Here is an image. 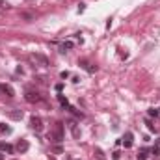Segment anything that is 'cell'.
Here are the masks:
<instances>
[{
    "mask_svg": "<svg viewBox=\"0 0 160 160\" xmlns=\"http://www.w3.org/2000/svg\"><path fill=\"white\" fill-rule=\"evenodd\" d=\"M119 157H121V155H119V151H116V153H114V157H112V158H114V160H119Z\"/></svg>",
    "mask_w": 160,
    "mask_h": 160,
    "instance_id": "603a6c76",
    "label": "cell"
},
{
    "mask_svg": "<svg viewBox=\"0 0 160 160\" xmlns=\"http://www.w3.org/2000/svg\"><path fill=\"white\" fill-rule=\"evenodd\" d=\"M151 153H153V157H155V158H158V157H160V147H158V145H155V147L151 149Z\"/></svg>",
    "mask_w": 160,
    "mask_h": 160,
    "instance_id": "9a60e30c",
    "label": "cell"
},
{
    "mask_svg": "<svg viewBox=\"0 0 160 160\" xmlns=\"http://www.w3.org/2000/svg\"><path fill=\"white\" fill-rule=\"evenodd\" d=\"M158 114H160V108H158Z\"/></svg>",
    "mask_w": 160,
    "mask_h": 160,
    "instance_id": "484cf974",
    "label": "cell"
},
{
    "mask_svg": "<svg viewBox=\"0 0 160 160\" xmlns=\"http://www.w3.org/2000/svg\"><path fill=\"white\" fill-rule=\"evenodd\" d=\"M71 48H73V43H71V41H65V43L62 45V50H63V52H65V50H71Z\"/></svg>",
    "mask_w": 160,
    "mask_h": 160,
    "instance_id": "5bb4252c",
    "label": "cell"
},
{
    "mask_svg": "<svg viewBox=\"0 0 160 160\" xmlns=\"http://www.w3.org/2000/svg\"><path fill=\"white\" fill-rule=\"evenodd\" d=\"M0 95H6V97H15V91L9 84H0Z\"/></svg>",
    "mask_w": 160,
    "mask_h": 160,
    "instance_id": "8992f818",
    "label": "cell"
},
{
    "mask_svg": "<svg viewBox=\"0 0 160 160\" xmlns=\"http://www.w3.org/2000/svg\"><path fill=\"white\" fill-rule=\"evenodd\" d=\"M9 118H13V119H22V112H21V110H15V112H9Z\"/></svg>",
    "mask_w": 160,
    "mask_h": 160,
    "instance_id": "7c38bea8",
    "label": "cell"
},
{
    "mask_svg": "<svg viewBox=\"0 0 160 160\" xmlns=\"http://www.w3.org/2000/svg\"><path fill=\"white\" fill-rule=\"evenodd\" d=\"M145 125H147V128H149V130H155V125H153V123H151L149 119L145 121Z\"/></svg>",
    "mask_w": 160,
    "mask_h": 160,
    "instance_id": "ac0fdd59",
    "label": "cell"
},
{
    "mask_svg": "<svg viewBox=\"0 0 160 160\" xmlns=\"http://www.w3.org/2000/svg\"><path fill=\"white\" fill-rule=\"evenodd\" d=\"M21 17H24L26 21H32V15L30 13H21Z\"/></svg>",
    "mask_w": 160,
    "mask_h": 160,
    "instance_id": "d6986e66",
    "label": "cell"
},
{
    "mask_svg": "<svg viewBox=\"0 0 160 160\" xmlns=\"http://www.w3.org/2000/svg\"><path fill=\"white\" fill-rule=\"evenodd\" d=\"M132 140H134V136H132V132H127V134L123 136V145H125V149H128V147H132Z\"/></svg>",
    "mask_w": 160,
    "mask_h": 160,
    "instance_id": "52a82bcc",
    "label": "cell"
},
{
    "mask_svg": "<svg viewBox=\"0 0 160 160\" xmlns=\"http://www.w3.org/2000/svg\"><path fill=\"white\" fill-rule=\"evenodd\" d=\"M147 155H149V149H142V151L136 155V158L138 160H147Z\"/></svg>",
    "mask_w": 160,
    "mask_h": 160,
    "instance_id": "30bf717a",
    "label": "cell"
},
{
    "mask_svg": "<svg viewBox=\"0 0 160 160\" xmlns=\"http://www.w3.org/2000/svg\"><path fill=\"white\" fill-rule=\"evenodd\" d=\"M30 60H32V62H36L38 65H41V67H47V65H48V58H47V56H43V54H32V56H30Z\"/></svg>",
    "mask_w": 160,
    "mask_h": 160,
    "instance_id": "277c9868",
    "label": "cell"
},
{
    "mask_svg": "<svg viewBox=\"0 0 160 160\" xmlns=\"http://www.w3.org/2000/svg\"><path fill=\"white\" fill-rule=\"evenodd\" d=\"M24 99L28 101V102H39L41 101V95L38 93V91H34V89H26V95H24Z\"/></svg>",
    "mask_w": 160,
    "mask_h": 160,
    "instance_id": "3957f363",
    "label": "cell"
},
{
    "mask_svg": "<svg viewBox=\"0 0 160 160\" xmlns=\"http://www.w3.org/2000/svg\"><path fill=\"white\" fill-rule=\"evenodd\" d=\"M86 9V4H78V13H82Z\"/></svg>",
    "mask_w": 160,
    "mask_h": 160,
    "instance_id": "44dd1931",
    "label": "cell"
},
{
    "mask_svg": "<svg viewBox=\"0 0 160 160\" xmlns=\"http://www.w3.org/2000/svg\"><path fill=\"white\" fill-rule=\"evenodd\" d=\"M9 132H11V128L6 123H0V134H9Z\"/></svg>",
    "mask_w": 160,
    "mask_h": 160,
    "instance_id": "4fadbf2b",
    "label": "cell"
},
{
    "mask_svg": "<svg viewBox=\"0 0 160 160\" xmlns=\"http://www.w3.org/2000/svg\"><path fill=\"white\" fill-rule=\"evenodd\" d=\"M54 89H56V91H58V93H60V91H62V89H63V84H56V88H54Z\"/></svg>",
    "mask_w": 160,
    "mask_h": 160,
    "instance_id": "ffe728a7",
    "label": "cell"
},
{
    "mask_svg": "<svg viewBox=\"0 0 160 160\" xmlns=\"http://www.w3.org/2000/svg\"><path fill=\"white\" fill-rule=\"evenodd\" d=\"M78 65L82 67V69H84V71H88L89 75H93V73L97 71V65H93V63H89L88 60H80V62H78Z\"/></svg>",
    "mask_w": 160,
    "mask_h": 160,
    "instance_id": "5b68a950",
    "label": "cell"
},
{
    "mask_svg": "<svg viewBox=\"0 0 160 160\" xmlns=\"http://www.w3.org/2000/svg\"><path fill=\"white\" fill-rule=\"evenodd\" d=\"M0 6H6L8 8V4H4V0H0Z\"/></svg>",
    "mask_w": 160,
    "mask_h": 160,
    "instance_id": "cb8c5ba5",
    "label": "cell"
},
{
    "mask_svg": "<svg viewBox=\"0 0 160 160\" xmlns=\"http://www.w3.org/2000/svg\"><path fill=\"white\" fill-rule=\"evenodd\" d=\"M28 147H30V143H28L26 140H19V143H17V147H15V149H17L19 153H26V151H28Z\"/></svg>",
    "mask_w": 160,
    "mask_h": 160,
    "instance_id": "ba28073f",
    "label": "cell"
},
{
    "mask_svg": "<svg viewBox=\"0 0 160 160\" xmlns=\"http://www.w3.org/2000/svg\"><path fill=\"white\" fill-rule=\"evenodd\" d=\"M60 77H62V78L65 80V78H69V73H67V71H63V73H62V75H60Z\"/></svg>",
    "mask_w": 160,
    "mask_h": 160,
    "instance_id": "7402d4cb",
    "label": "cell"
},
{
    "mask_svg": "<svg viewBox=\"0 0 160 160\" xmlns=\"http://www.w3.org/2000/svg\"><path fill=\"white\" fill-rule=\"evenodd\" d=\"M0 160H4V155H2V153H0Z\"/></svg>",
    "mask_w": 160,
    "mask_h": 160,
    "instance_id": "d4e9b609",
    "label": "cell"
},
{
    "mask_svg": "<svg viewBox=\"0 0 160 160\" xmlns=\"http://www.w3.org/2000/svg\"><path fill=\"white\" fill-rule=\"evenodd\" d=\"M95 155H97V158H99V160H104V155H102V151H101V149H97V151H95Z\"/></svg>",
    "mask_w": 160,
    "mask_h": 160,
    "instance_id": "e0dca14e",
    "label": "cell"
},
{
    "mask_svg": "<svg viewBox=\"0 0 160 160\" xmlns=\"http://www.w3.org/2000/svg\"><path fill=\"white\" fill-rule=\"evenodd\" d=\"M0 151H4V153H9V155H11L15 149H13L9 143H2V142H0Z\"/></svg>",
    "mask_w": 160,
    "mask_h": 160,
    "instance_id": "9c48e42d",
    "label": "cell"
},
{
    "mask_svg": "<svg viewBox=\"0 0 160 160\" xmlns=\"http://www.w3.org/2000/svg\"><path fill=\"white\" fill-rule=\"evenodd\" d=\"M58 101H60V104H62V106H65V108H67V106H69V101H67V97H63V95H62V93H60V95H58Z\"/></svg>",
    "mask_w": 160,
    "mask_h": 160,
    "instance_id": "8fae6325",
    "label": "cell"
},
{
    "mask_svg": "<svg viewBox=\"0 0 160 160\" xmlns=\"http://www.w3.org/2000/svg\"><path fill=\"white\" fill-rule=\"evenodd\" d=\"M50 140L56 142V143L63 142V123H56V125H54V130H52V134H50Z\"/></svg>",
    "mask_w": 160,
    "mask_h": 160,
    "instance_id": "6da1fadb",
    "label": "cell"
},
{
    "mask_svg": "<svg viewBox=\"0 0 160 160\" xmlns=\"http://www.w3.org/2000/svg\"><path fill=\"white\" fill-rule=\"evenodd\" d=\"M30 128L36 132H43V119L39 116H32L30 118Z\"/></svg>",
    "mask_w": 160,
    "mask_h": 160,
    "instance_id": "7a4b0ae2",
    "label": "cell"
},
{
    "mask_svg": "<svg viewBox=\"0 0 160 160\" xmlns=\"http://www.w3.org/2000/svg\"><path fill=\"white\" fill-rule=\"evenodd\" d=\"M147 114H149L151 118H158V110H157V108H149V112H147Z\"/></svg>",
    "mask_w": 160,
    "mask_h": 160,
    "instance_id": "2e32d148",
    "label": "cell"
}]
</instances>
